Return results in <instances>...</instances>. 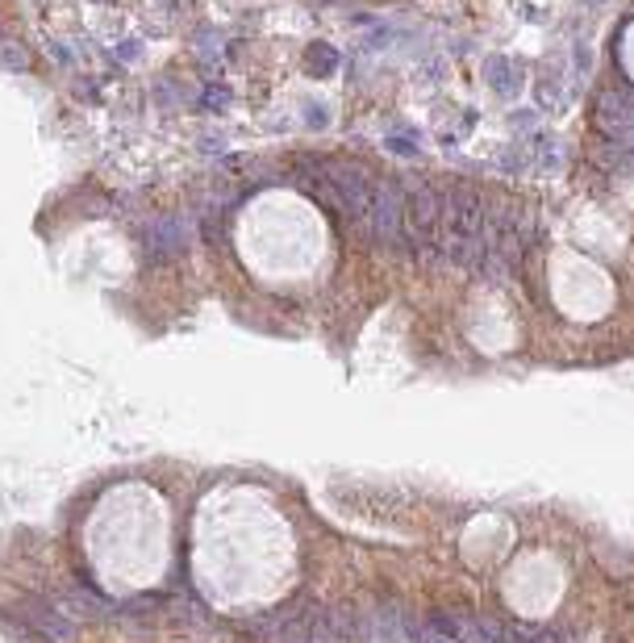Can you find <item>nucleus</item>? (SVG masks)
Segmentation results:
<instances>
[{
  "label": "nucleus",
  "mask_w": 634,
  "mask_h": 643,
  "mask_svg": "<svg viewBox=\"0 0 634 643\" xmlns=\"http://www.w3.org/2000/svg\"><path fill=\"white\" fill-rule=\"evenodd\" d=\"M384 146H388V151H397V155H417V142H409V138H401V134H388V138H384Z\"/></svg>",
  "instance_id": "obj_3"
},
{
  "label": "nucleus",
  "mask_w": 634,
  "mask_h": 643,
  "mask_svg": "<svg viewBox=\"0 0 634 643\" xmlns=\"http://www.w3.org/2000/svg\"><path fill=\"white\" fill-rule=\"evenodd\" d=\"M484 80H489V88H497V92H513L522 84V71L505 54H489L484 59Z\"/></svg>",
  "instance_id": "obj_1"
},
{
  "label": "nucleus",
  "mask_w": 634,
  "mask_h": 643,
  "mask_svg": "<svg viewBox=\"0 0 634 643\" xmlns=\"http://www.w3.org/2000/svg\"><path fill=\"white\" fill-rule=\"evenodd\" d=\"M334 67H338V54H334V46H313V50H309V71H313V76H330V71H334Z\"/></svg>",
  "instance_id": "obj_2"
},
{
  "label": "nucleus",
  "mask_w": 634,
  "mask_h": 643,
  "mask_svg": "<svg viewBox=\"0 0 634 643\" xmlns=\"http://www.w3.org/2000/svg\"><path fill=\"white\" fill-rule=\"evenodd\" d=\"M509 122H513L518 130H530V126H534V113H530V109H522V113H513Z\"/></svg>",
  "instance_id": "obj_4"
},
{
  "label": "nucleus",
  "mask_w": 634,
  "mask_h": 643,
  "mask_svg": "<svg viewBox=\"0 0 634 643\" xmlns=\"http://www.w3.org/2000/svg\"><path fill=\"white\" fill-rule=\"evenodd\" d=\"M585 4H605V0H585Z\"/></svg>",
  "instance_id": "obj_5"
}]
</instances>
